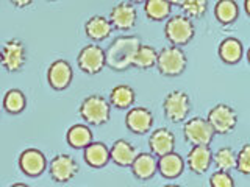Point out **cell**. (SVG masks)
<instances>
[{"label":"cell","mask_w":250,"mask_h":187,"mask_svg":"<svg viewBox=\"0 0 250 187\" xmlns=\"http://www.w3.org/2000/svg\"><path fill=\"white\" fill-rule=\"evenodd\" d=\"M139 45H141V39L133 35L114 39L113 44L105 52L106 66L113 70H117V72L133 67V58H135Z\"/></svg>","instance_id":"6da1fadb"},{"label":"cell","mask_w":250,"mask_h":187,"mask_svg":"<svg viewBox=\"0 0 250 187\" xmlns=\"http://www.w3.org/2000/svg\"><path fill=\"white\" fill-rule=\"evenodd\" d=\"M109 114H111V105L99 94L86 97L80 105V117L89 125L99 127V125L106 123L109 120Z\"/></svg>","instance_id":"7a4b0ae2"},{"label":"cell","mask_w":250,"mask_h":187,"mask_svg":"<svg viewBox=\"0 0 250 187\" xmlns=\"http://www.w3.org/2000/svg\"><path fill=\"white\" fill-rule=\"evenodd\" d=\"M186 66H188V58L178 45L164 47L158 53V58H156V67H158L160 74L166 76L182 75Z\"/></svg>","instance_id":"3957f363"},{"label":"cell","mask_w":250,"mask_h":187,"mask_svg":"<svg viewBox=\"0 0 250 187\" xmlns=\"http://www.w3.org/2000/svg\"><path fill=\"white\" fill-rule=\"evenodd\" d=\"M195 35L194 23L189 18H186L183 14L172 16L170 19H167L166 27H164V36L172 45H186L192 41V37Z\"/></svg>","instance_id":"277c9868"},{"label":"cell","mask_w":250,"mask_h":187,"mask_svg":"<svg viewBox=\"0 0 250 187\" xmlns=\"http://www.w3.org/2000/svg\"><path fill=\"white\" fill-rule=\"evenodd\" d=\"M163 111L172 123L183 122L191 111V98L183 91H172L163 100Z\"/></svg>","instance_id":"5b68a950"},{"label":"cell","mask_w":250,"mask_h":187,"mask_svg":"<svg viewBox=\"0 0 250 187\" xmlns=\"http://www.w3.org/2000/svg\"><path fill=\"white\" fill-rule=\"evenodd\" d=\"M207 120L209 122L214 134H229L236 127L238 114L231 106L225 103H219L209 109Z\"/></svg>","instance_id":"8992f818"},{"label":"cell","mask_w":250,"mask_h":187,"mask_svg":"<svg viewBox=\"0 0 250 187\" xmlns=\"http://www.w3.org/2000/svg\"><path fill=\"white\" fill-rule=\"evenodd\" d=\"M25 62H27V49L25 44L21 39H10V41H6L3 44L0 64L6 69V72L10 74L21 72L22 67L25 66Z\"/></svg>","instance_id":"52a82bcc"},{"label":"cell","mask_w":250,"mask_h":187,"mask_svg":"<svg viewBox=\"0 0 250 187\" xmlns=\"http://www.w3.org/2000/svg\"><path fill=\"white\" fill-rule=\"evenodd\" d=\"M183 134L191 145H209L214 137V131L207 119L192 117L183 125Z\"/></svg>","instance_id":"ba28073f"},{"label":"cell","mask_w":250,"mask_h":187,"mask_svg":"<svg viewBox=\"0 0 250 187\" xmlns=\"http://www.w3.org/2000/svg\"><path fill=\"white\" fill-rule=\"evenodd\" d=\"M77 62H78V67H80L84 74L96 75V74L102 72L104 67L106 66L105 50L96 44L86 45L84 49H82V52L78 53Z\"/></svg>","instance_id":"9c48e42d"},{"label":"cell","mask_w":250,"mask_h":187,"mask_svg":"<svg viewBox=\"0 0 250 187\" xmlns=\"http://www.w3.org/2000/svg\"><path fill=\"white\" fill-rule=\"evenodd\" d=\"M49 171H50V178L55 183L64 184V183H69L70 179L78 173V164L72 156L57 154L50 161Z\"/></svg>","instance_id":"30bf717a"},{"label":"cell","mask_w":250,"mask_h":187,"mask_svg":"<svg viewBox=\"0 0 250 187\" xmlns=\"http://www.w3.org/2000/svg\"><path fill=\"white\" fill-rule=\"evenodd\" d=\"M19 168L30 178L41 176L47 168V159L38 148H27L19 156Z\"/></svg>","instance_id":"8fae6325"},{"label":"cell","mask_w":250,"mask_h":187,"mask_svg":"<svg viewBox=\"0 0 250 187\" xmlns=\"http://www.w3.org/2000/svg\"><path fill=\"white\" fill-rule=\"evenodd\" d=\"M74 78L72 66L69 64L66 59H58L50 64L47 70V81L55 91H64L69 88Z\"/></svg>","instance_id":"7c38bea8"},{"label":"cell","mask_w":250,"mask_h":187,"mask_svg":"<svg viewBox=\"0 0 250 187\" xmlns=\"http://www.w3.org/2000/svg\"><path fill=\"white\" fill-rule=\"evenodd\" d=\"M136 8L128 2L117 3L109 13V22L113 28L121 31H128L136 25Z\"/></svg>","instance_id":"4fadbf2b"},{"label":"cell","mask_w":250,"mask_h":187,"mask_svg":"<svg viewBox=\"0 0 250 187\" xmlns=\"http://www.w3.org/2000/svg\"><path fill=\"white\" fill-rule=\"evenodd\" d=\"M125 125L135 134H146L153 125V114L143 106L131 108L125 117Z\"/></svg>","instance_id":"5bb4252c"},{"label":"cell","mask_w":250,"mask_h":187,"mask_svg":"<svg viewBox=\"0 0 250 187\" xmlns=\"http://www.w3.org/2000/svg\"><path fill=\"white\" fill-rule=\"evenodd\" d=\"M213 162V151L208 145H192L188 153V167L192 173H205Z\"/></svg>","instance_id":"9a60e30c"},{"label":"cell","mask_w":250,"mask_h":187,"mask_svg":"<svg viewBox=\"0 0 250 187\" xmlns=\"http://www.w3.org/2000/svg\"><path fill=\"white\" fill-rule=\"evenodd\" d=\"M148 147H150V153L155 156H163L166 153L174 151L175 148V136L174 132L167 128H158L150 134L148 139Z\"/></svg>","instance_id":"2e32d148"},{"label":"cell","mask_w":250,"mask_h":187,"mask_svg":"<svg viewBox=\"0 0 250 187\" xmlns=\"http://www.w3.org/2000/svg\"><path fill=\"white\" fill-rule=\"evenodd\" d=\"M131 171L138 179H150L158 170V159L152 153H141L136 154V158L131 162Z\"/></svg>","instance_id":"e0dca14e"},{"label":"cell","mask_w":250,"mask_h":187,"mask_svg":"<svg viewBox=\"0 0 250 187\" xmlns=\"http://www.w3.org/2000/svg\"><path fill=\"white\" fill-rule=\"evenodd\" d=\"M158 170L160 173L167 179H175L183 173L185 170V161L180 154L175 151H170L160 156L158 159Z\"/></svg>","instance_id":"ac0fdd59"},{"label":"cell","mask_w":250,"mask_h":187,"mask_svg":"<svg viewBox=\"0 0 250 187\" xmlns=\"http://www.w3.org/2000/svg\"><path fill=\"white\" fill-rule=\"evenodd\" d=\"M84 31H86V36L92 41H105L113 33V25L109 19L104 18V16H92V18L86 22L84 25Z\"/></svg>","instance_id":"d6986e66"},{"label":"cell","mask_w":250,"mask_h":187,"mask_svg":"<svg viewBox=\"0 0 250 187\" xmlns=\"http://www.w3.org/2000/svg\"><path fill=\"white\" fill-rule=\"evenodd\" d=\"M136 154V148L124 139L116 140L113 147L109 148V159H113V162L119 167H130Z\"/></svg>","instance_id":"ffe728a7"},{"label":"cell","mask_w":250,"mask_h":187,"mask_svg":"<svg viewBox=\"0 0 250 187\" xmlns=\"http://www.w3.org/2000/svg\"><path fill=\"white\" fill-rule=\"evenodd\" d=\"M84 161L94 168L105 167L109 162V148L104 142H91L84 147Z\"/></svg>","instance_id":"44dd1931"},{"label":"cell","mask_w":250,"mask_h":187,"mask_svg":"<svg viewBox=\"0 0 250 187\" xmlns=\"http://www.w3.org/2000/svg\"><path fill=\"white\" fill-rule=\"evenodd\" d=\"M244 55L242 42L236 37H225L219 45V56L227 64H236Z\"/></svg>","instance_id":"7402d4cb"},{"label":"cell","mask_w":250,"mask_h":187,"mask_svg":"<svg viewBox=\"0 0 250 187\" xmlns=\"http://www.w3.org/2000/svg\"><path fill=\"white\" fill-rule=\"evenodd\" d=\"M135 91L128 84H119L109 94V105L117 109H128L135 103Z\"/></svg>","instance_id":"603a6c76"},{"label":"cell","mask_w":250,"mask_h":187,"mask_svg":"<svg viewBox=\"0 0 250 187\" xmlns=\"http://www.w3.org/2000/svg\"><path fill=\"white\" fill-rule=\"evenodd\" d=\"M214 16L222 25H230L239 16V6L234 0H219L214 6Z\"/></svg>","instance_id":"cb8c5ba5"},{"label":"cell","mask_w":250,"mask_h":187,"mask_svg":"<svg viewBox=\"0 0 250 187\" xmlns=\"http://www.w3.org/2000/svg\"><path fill=\"white\" fill-rule=\"evenodd\" d=\"M172 6L167 0H144V11L146 16L152 20H164L172 13Z\"/></svg>","instance_id":"d4e9b609"},{"label":"cell","mask_w":250,"mask_h":187,"mask_svg":"<svg viewBox=\"0 0 250 187\" xmlns=\"http://www.w3.org/2000/svg\"><path fill=\"white\" fill-rule=\"evenodd\" d=\"M66 139L72 148H84L92 142V131L86 125H74L69 128Z\"/></svg>","instance_id":"484cf974"},{"label":"cell","mask_w":250,"mask_h":187,"mask_svg":"<svg viewBox=\"0 0 250 187\" xmlns=\"http://www.w3.org/2000/svg\"><path fill=\"white\" fill-rule=\"evenodd\" d=\"M27 108V97L21 89H10L3 97V109L8 114H21Z\"/></svg>","instance_id":"4316f807"},{"label":"cell","mask_w":250,"mask_h":187,"mask_svg":"<svg viewBox=\"0 0 250 187\" xmlns=\"http://www.w3.org/2000/svg\"><path fill=\"white\" fill-rule=\"evenodd\" d=\"M156 58H158V52L150 45H143L141 44L136 50L135 58H133V67L147 70L156 66Z\"/></svg>","instance_id":"83f0119b"},{"label":"cell","mask_w":250,"mask_h":187,"mask_svg":"<svg viewBox=\"0 0 250 187\" xmlns=\"http://www.w3.org/2000/svg\"><path fill=\"white\" fill-rule=\"evenodd\" d=\"M213 162L217 167V170L231 171L236 167V153L230 147H222L213 154Z\"/></svg>","instance_id":"f1b7e54d"},{"label":"cell","mask_w":250,"mask_h":187,"mask_svg":"<svg viewBox=\"0 0 250 187\" xmlns=\"http://www.w3.org/2000/svg\"><path fill=\"white\" fill-rule=\"evenodd\" d=\"M180 8L189 19H202L208 13V0H182Z\"/></svg>","instance_id":"f546056e"},{"label":"cell","mask_w":250,"mask_h":187,"mask_svg":"<svg viewBox=\"0 0 250 187\" xmlns=\"http://www.w3.org/2000/svg\"><path fill=\"white\" fill-rule=\"evenodd\" d=\"M236 168L239 173L249 176L250 175V145L246 144L241 148V151L236 156Z\"/></svg>","instance_id":"4dcf8cb0"},{"label":"cell","mask_w":250,"mask_h":187,"mask_svg":"<svg viewBox=\"0 0 250 187\" xmlns=\"http://www.w3.org/2000/svg\"><path fill=\"white\" fill-rule=\"evenodd\" d=\"M209 186H213V187H233L234 181H233V178L230 175V171L217 170V171H214L213 175H211Z\"/></svg>","instance_id":"1f68e13d"},{"label":"cell","mask_w":250,"mask_h":187,"mask_svg":"<svg viewBox=\"0 0 250 187\" xmlns=\"http://www.w3.org/2000/svg\"><path fill=\"white\" fill-rule=\"evenodd\" d=\"M10 2L16 8H27V6H30L31 3H33L35 0H10Z\"/></svg>","instance_id":"d6a6232c"},{"label":"cell","mask_w":250,"mask_h":187,"mask_svg":"<svg viewBox=\"0 0 250 187\" xmlns=\"http://www.w3.org/2000/svg\"><path fill=\"white\" fill-rule=\"evenodd\" d=\"M244 10H246V14L250 16V0H244Z\"/></svg>","instance_id":"836d02e7"},{"label":"cell","mask_w":250,"mask_h":187,"mask_svg":"<svg viewBox=\"0 0 250 187\" xmlns=\"http://www.w3.org/2000/svg\"><path fill=\"white\" fill-rule=\"evenodd\" d=\"M167 2H169L170 5H178V6H180V3H182V0H167Z\"/></svg>","instance_id":"e575fe53"},{"label":"cell","mask_w":250,"mask_h":187,"mask_svg":"<svg viewBox=\"0 0 250 187\" xmlns=\"http://www.w3.org/2000/svg\"><path fill=\"white\" fill-rule=\"evenodd\" d=\"M130 2H131V3H143L144 0H130Z\"/></svg>","instance_id":"d590c367"},{"label":"cell","mask_w":250,"mask_h":187,"mask_svg":"<svg viewBox=\"0 0 250 187\" xmlns=\"http://www.w3.org/2000/svg\"><path fill=\"white\" fill-rule=\"evenodd\" d=\"M14 187H27V184H18V183H16V184H13Z\"/></svg>","instance_id":"8d00e7d4"},{"label":"cell","mask_w":250,"mask_h":187,"mask_svg":"<svg viewBox=\"0 0 250 187\" xmlns=\"http://www.w3.org/2000/svg\"><path fill=\"white\" fill-rule=\"evenodd\" d=\"M0 59H2V49H0Z\"/></svg>","instance_id":"74e56055"}]
</instances>
